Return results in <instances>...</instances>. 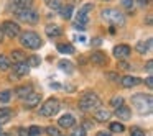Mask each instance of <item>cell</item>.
Masks as SVG:
<instances>
[{
    "label": "cell",
    "instance_id": "obj_1",
    "mask_svg": "<svg viewBox=\"0 0 153 136\" xmlns=\"http://www.w3.org/2000/svg\"><path fill=\"white\" fill-rule=\"evenodd\" d=\"M132 105L135 107V110L140 115H148L152 112L153 99L152 95H145V93H137L132 97Z\"/></svg>",
    "mask_w": 153,
    "mask_h": 136
},
{
    "label": "cell",
    "instance_id": "obj_2",
    "mask_svg": "<svg viewBox=\"0 0 153 136\" xmlns=\"http://www.w3.org/2000/svg\"><path fill=\"white\" fill-rule=\"evenodd\" d=\"M99 107H100V99L94 92H86L79 100V108L84 110V112H92V110H97Z\"/></svg>",
    "mask_w": 153,
    "mask_h": 136
},
{
    "label": "cell",
    "instance_id": "obj_3",
    "mask_svg": "<svg viewBox=\"0 0 153 136\" xmlns=\"http://www.w3.org/2000/svg\"><path fill=\"white\" fill-rule=\"evenodd\" d=\"M20 43L28 49H38L41 46V38L35 31H25L20 35Z\"/></svg>",
    "mask_w": 153,
    "mask_h": 136
},
{
    "label": "cell",
    "instance_id": "obj_4",
    "mask_svg": "<svg viewBox=\"0 0 153 136\" xmlns=\"http://www.w3.org/2000/svg\"><path fill=\"white\" fill-rule=\"evenodd\" d=\"M102 18L105 21H109L110 25H115V26H123L125 25V17L117 8H105V10H102Z\"/></svg>",
    "mask_w": 153,
    "mask_h": 136
},
{
    "label": "cell",
    "instance_id": "obj_5",
    "mask_svg": "<svg viewBox=\"0 0 153 136\" xmlns=\"http://www.w3.org/2000/svg\"><path fill=\"white\" fill-rule=\"evenodd\" d=\"M91 12H92V5H91V4H86V5H84V7L79 10L77 18H76V21H74V28H76V30H81V31L86 30L87 21H89V13H91Z\"/></svg>",
    "mask_w": 153,
    "mask_h": 136
},
{
    "label": "cell",
    "instance_id": "obj_6",
    "mask_svg": "<svg viewBox=\"0 0 153 136\" xmlns=\"http://www.w3.org/2000/svg\"><path fill=\"white\" fill-rule=\"evenodd\" d=\"M59 108H61L59 100H58V99H48L46 102L41 105L40 115H43V116H54L58 112H59Z\"/></svg>",
    "mask_w": 153,
    "mask_h": 136
},
{
    "label": "cell",
    "instance_id": "obj_7",
    "mask_svg": "<svg viewBox=\"0 0 153 136\" xmlns=\"http://www.w3.org/2000/svg\"><path fill=\"white\" fill-rule=\"evenodd\" d=\"M17 17L20 18L22 21L25 23H30V25H35L38 21V13L31 8H18L17 10Z\"/></svg>",
    "mask_w": 153,
    "mask_h": 136
},
{
    "label": "cell",
    "instance_id": "obj_8",
    "mask_svg": "<svg viewBox=\"0 0 153 136\" xmlns=\"http://www.w3.org/2000/svg\"><path fill=\"white\" fill-rule=\"evenodd\" d=\"M30 72V66L27 61H20V62H13V72L10 74V80H18V77H23Z\"/></svg>",
    "mask_w": 153,
    "mask_h": 136
},
{
    "label": "cell",
    "instance_id": "obj_9",
    "mask_svg": "<svg viewBox=\"0 0 153 136\" xmlns=\"http://www.w3.org/2000/svg\"><path fill=\"white\" fill-rule=\"evenodd\" d=\"M2 31H4V35H7L8 38H17L18 35H20V26H18L17 23H13V21H4Z\"/></svg>",
    "mask_w": 153,
    "mask_h": 136
},
{
    "label": "cell",
    "instance_id": "obj_10",
    "mask_svg": "<svg viewBox=\"0 0 153 136\" xmlns=\"http://www.w3.org/2000/svg\"><path fill=\"white\" fill-rule=\"evenodd\" d=\"M23 102H25V108H35L36 105H40L41 95L36 93V92H31V93H28V95L23 99Z\"/></svg>",
    "mask_w": 153,
    "mask_h": 136
},
{
    "label": "cell",
    "instance_id": "obj_11",
    "mask_svg": "<svg viewBox=\"0 0 153 136\" xmlns=\"http://www.w3.org/2000/svg\"><path fill=\"white\" fill-rule=\"evenodd\" d=\"M130 53H132V49H130V46H127V44H119V46L114 48V56L119 61L127 59V57L130 56Z\"/></svg>",
    "mask_w": 153,
    "mask_h": 136
},
{
    "label": "cell",
    "instance_id": "obj_12",
    "mask_svg": "<svg viewBox=\"0 0 153 136\" xmlns=\"http://www.w3.org/2000/svg\"><path fill=\"white\" fill-rule=\"evenodd\" d=\"M120 82L125 89H132V87H137L138 84H142V79L135 76H125V77H120Z\"/></svg>",
    "mask_w": 153,
    "mask_h": 136
},
{
    "label": "cell",
    "instance_id": "obj_13",
    "mask_svg": "<svg viewBox=\"0 0 153 136\" xmlns=\"http://www.w3.org/2000/svg\"><path fill=\"white\" fill-rule=\"evenodd\" d=\"M58 123H59L61 128H73L74 123H76V118L71 113H64L61 118H58Z\"/></svg>",
    "mask_w": 153,
    "mask_h": 136
},
{
    "label": "cell",
    "instance_id": "obj_14",
    "mask_svg": "<svg viewBox=\"0 0 153 136\" xmlns=\"http://www.w3.org/2000/svg\"><path fill=\"white\" fill-rule=\"evenodd\" d=\"M91 62L96 64V66H105L107 64V56L104 53H100V51L92 53V56H91Z\"/></svg>",
    "mask_w": 153,
    "mask_h": 136
},
{
    "label": "cell",
    "instance_id": "obj_15",
    "mask_svg": "<svg viewBox=\"0 0 153 136\" xmlns=\"http://www.w3.org/2000/svg\"><path fill=\"white\" fill-rule=\"evenodd\" d=\"M115 116L120 120H123V121H127V120H130V116H132V112H130L128 107L122 105V107H119V108H115Z\"/></svg>",
    "mask_w": 153,
    "mask_h": 136
},
{
    "label": "cell",
    "instance_id": "obj_16",
    "mask_svg": "<svg viewBox=\"0 0 153 136\" xmlns=\"http://www.w3.org/2000/svg\"><path fill=\"white\" fill-rule=\"evenodd\" d=\"M135 49L138 51L140 54L148 53V51L152 49V40H142V41H138V43H137V46H135Z\"/></svg>",
    "mask_w": 153,
    "mask_h": 136
},
{
    "label": "cell",
    "instance_id": "obj_17",
    "mask_svg": "<svg viewBox=\"0 0 153 136\" xmlns=\"http://www.w3.org/2000/svg\"><path fill=\"white\" fill-rule=\"evenodd\" d=\"M45 33L50 38H58V36H61V28L58 26V25H48V26L45 28Z\"/></svg>",
    "mask_w": 153,
    "mask_h": 136
},
{
    "label": "cell",
    "instance_id": "obj_18",
    "mask_svg": "<svg viewBox=\"0 0 153 136\" xmlns=\"http://www.w3.org/2000/svg\"><path fill=\"white\" fill-rule=\"evenodd\" d=\"M12 115H13V113H12L10 108H0V126L10 121Z\"/></svg>",
    "mask_w": 153,
    "mask_h": 136
},
{
    "label": "cell",
    "instance_id": "obj_19",
    "mask_svg": "<svg viewBox=\"0 0 153 136\" xmlns=\"http://www.w3.org/2000/svg\"><path fill=\"white\" fill-rule=\"evenodd\" d=\"M58 51H59V53H63V54H74V53H76L74 46H73V44H69V43L58 44Z\"/></svg>",
    "mask_w": 153,
    "mask_h": 136
},
{
    "label": "cell",
    "instance_id": "obj_20",
    "mask_svg": "<svg viewBox=\"0 0 153 136\" xmlns=\"http://www.w3.org/2000/svg\"><path fill=\"white\" fill-rule=\"evenodd\" d=\"M94 118H96L97 121H107V120L110 118V112H109V110H104V108H100V110H97V112H96V115H94Z\"/></svg>",
    "mask_w": 153,
    "mask_h": 136
},
{
    "label": "cell",
    "instance_id": "obj_21",
    "mask_svg": "<svg viewBox=\"0 0 153 136\" xmlns=\"http://www.w3.org/2000/svg\"><path fill=\"white\" fill-rule=\"evenodd\" d=\"M31 92H33V90H31L30 85H22V87H18V89L15 90V95L20 97V99H25V97H27L28 93H31Z\"/></svg>",
    "mask_w": 153,
    "mask_h": 136
},
{
    "label": "cell",
    "instance_id": "obj_22",
    "mask_svg": "<svg viewBox=\"0 0 153 136\" xmlns=\"http://www.w3.org/2000/svg\"><path fill=\"white\" fill-rule=\"evenodd\" d=\"M59 12H61V17H63L64 20H69V18L73 17V12H74V7H73V5H66V7L59 8Z\"/></svg>",
    "mask_w": 153,
    "mask_h": 136
},
{
    "label": "cell",
    "instance_id": "obj_23",
    "mask_svg": "<svg viewBox=\"0 0 153 136\" xmlns=\"http://www.w3.org/2000/svg\"><path fill=\"white\" fill-rule=\"evenodd\" d=\"M27 57H25V53L20 49H13L12 51V61L13 62H20V61H25Z\"/></svg>",
    "mask_w": 153,
    "mask_h": 136
},
{
    "label": "cell",
    "instance_id": "obj_24",
    "mask_svg": "<svg viewBox=\"0 0 153 136\" xmlns=\"http://www.w3.org/2000/svg\"><path fill=\"white\" fill-rule=\"evenodd\" d=\"M10 69V59L4 54H0V71L4 72V71H8Z\"/></svg>",
    "mask_w": 153,
    "mask_h": 136
},
{
    "label": "cell",
    "instance_id": "obj_25",
    "mask_svg": "<svg viewBox=\"0 0 153 136\" xmlns=\"http://www.w3.org/2000/svg\"><path fill=\"white\" fill-rule=\"evenodd\" d=\"M31 0H13V5L17 8H31Z\"/></svg>",
    "mask_w": 153,
    "mask_h": 136
},
{
    "label": "cell",
    "instance_id": "obj_26",
    "mask_svg": "<svg viewBox=\"0 0 153 136\" xmlns=\"http://www.w3.org/2000/svg\"><path fill=\"white\" fill-rule=\"evenodd\" d=\"M25 61H27V64H28L30 67H38V66L41 64V59H40L38 56H30L28 59H25Z\"/></svg>",
    "mask_w": 153,
    "mask_h": 136
},
{
    "label": "cell",
    "instance_id": "obj_27",
    "mask_svg": "<svg viewBox=\"0 0 153 136\" xmlns=\"http://www.w3.org/2000/svg\"><path fill=\"white\" fill-rule=\"evenodd\" d=\"M110 131H114V133H122V131H125V126H123L122 123H119V121L110 123Z\"/></svg>",
    "mask_w": 153,
    "mask_h": 136
},
{
    "label": "cell",
    "instance_id": "obj_28",
    "mask_svg": "<svg viewBox=\"0 0 153 136\" xmlns=\"http://www.w3.org/2000/svg\"><path fill=\"white\" fill-rule=\"evenodd\" d=\"M27 131H28V136H40V135H41V131H43V129H41L40 126L33 125V126H30V128H28Z\"/></svg>",
    "mask_w": 153,
    "mask_h": 136
},
{
    "label": "cell",
    "instance_id": "obj_29",
    "mask_svg": "<svg viewBox=\"0 0 153 136\" xmlns=\"http://www.w3.org/2000/svg\"><path fill=\"white\" fill-rule=\"evenodd\" d=\"M110 105H112L114 108H119V107L123 105V99H122L120 95H115L112 100H110Z\"/></svg>",
    "mask_w": 153,
    "mask_h": 136
},
{
    "label": "cell",
    "instance_id": "obj_30",
    "mask_svg": "<svg viewBox=\"0 0 153 136\" xmlns=\"http://www.w3.org/2000/svg\"><path fill=\"white\" fill-rule=\"evenodd\" d=\"M10 97H12L10 90H4V92H0V102H2V103H8V102H10Z\"/></svg>",
    "mask_w": 153,
    "mask_h": 136
},
{
    "label": "cell",
    "instance_id": "obj_31",
    "mask_svg": "<svg viewBox=\"0 0 153 136\" xmlns=\"http://www.w3.org/2000/svg\"><path fill=\"white\" fill-rule=\"evenodd\" d=\"M59 67L63 71H68V72H73V64L69 62V61H61L59 62Z\"/></svg>",
    "mask_w": 153,
    "mask_h": 136
},
{
    "label": "cell",
    "instance_id": "obj_32",
    "mask_svg": "<svg viewBox=\"0 0 153 136\" xmlns=\"http://www.w3.org/2000/svg\"><path fill=\"white\" fill-rule=\"evenodd\" d=\"M130 136H145V131L140 129L138 126H133V128L130 129Z\"/></svg>",
    "mask_w": 153,
    "mask_h": 136
},
{
    "label": "cell",
    "instance_id": "obj_33",
    "mask_svg": "<svg viewBox=\"0 0 153 136\" xmlns=\"http://www.w3.org/2000/svg\"><path fill=\"white\" fill-rule=\"evenodd\" d=\"M48 7L53 8V10H59V8H61V2H59V0H50V2H48Z\"/></svg>",
    "mask_w": 153,
    "mask_h": 136
},
{
    "label": "cell",
    "instance_id": "obj_34",
    "mask_svg": "<svg viewBox=\"0 0 153 136\" xmlns=\"http://www.w3.org/2000/svg\"><path fill=\"white\" fill-rule=\"evenodd\" d=\"M46 133L50 136H59V129L56 128V126H48L46 128Z\"/></svg>",
    "mask_w": 153,
    "mask_h": 136
},
{
    "label": "cell",
    "instance_id": "obj_35",
    "mask_svg": "<svg viewBox=\"0 0 153 136\" xmlns=\"http://www.w3.org/2000/svg\"><path fill=\"white\" fill-rule=\"evenodd\" d=\"M71 136H86V128H82V126H79V128H74L73 135Z\"/></svg>",
    "mask_w": 153,
    "mask_h": 136
},
{
    "label": "cell",
    "instance_id": "obj_36",
    "mask_svg": "<svg viewBox=\"0 0 153 136\" xmlns=\"http://www.w3.org/2000/svg\"><path fill=\"white\" fill-rule=\"evenodd\" d=\"M107 77H109L112 82H117V80L120 79V76H119V74H115V72H107Z\"/></svg>",
    "mask_w": 153,
    "mask_h": 136
},
{
    "label": "cell",
    "instance_id": "obj_37",
    "mask_svg": "<svg viewBox=\"0 0 153 136\" xmlns=\"http://www.w3.org/2000/svg\"><path fill=\"white\" fill-rule=\"evenodd\" d=\"M120 4H122V7H125V8H132L133 7V0H120Z\"/></svg>",
    "mask_w": 153,
    "mask_h": 136
},
{
    "label": "cell",
    "instance_id": "obj_38",
    "mask_svg": "<svg viewBox=\"0 0 153 136\" xmlns=\"http://www.w3.org/2000/svg\"><path fill=\"white\" fill-rule=\"evenodd\" d=\"M146 85H148L150 89L153 87V77H152V76H148V77H146Z\"/></svg>",
    "mask_w": 153,
    "mask_h": 136
},
{
    "label": "cell",
    "instance_id": "obj_39",
    "mask_svg": "<svg viewBox=\"0 0 153 136\" xmlns=\"http://www.w3.org/2000/svg\"><path fill=\"white\" fill-rule=\"evenodd\" d=\"M18 136H28V131L25 128H20L18 129Z\"/></svg>",
    "mask_w": 153,
    "mask_h": 136
},
{
    "label": "cell",
    "instance_id": "obj_40",
    "mask_svg": "<svg viewBox=\"0 0 153 136\" xmlns=\"http://www.w3.org/2000/svg\"><path fill=\"white\" fill-rule=\"evenodd\" d=\"M96 136H112V135H110V131H99Z\"/></svg>",
    "mask_w": 153,
    "mask_h": 136
},
{
    "label": "cell",
    "instance_id": "obj_41",
    "mask_svg": "<svg viewBox=\"0 0 153 136\" xmlns=\"http://www.w3.org/2000/svg\"><path fill=\"white\" fill-rule=\"evenodd\" d=\"M146 71H148V72H152V71H153V62H152V61L146 62Z\"/></svg>",
    "mask_w": 153,
    "mask_h": 136
},
{
    "label": "cell",
    "instance_id": "obj_42",
    "mask_svg": "<svg viewBox=\"0 0 153 136\" xmlns=\"http://www.w3.org/2000/svg\"><path fill=\"white\" fill-rule=\"evenodd\" d=\"M120 67H122V69H128L130 64H128V62H120Z\"/></svg>",
    "mask_w": 153,
    "mask_h": 136
},
{
    "label": "cell",
    "instance_id": "obj_43",
    "mask_svg": "<svg viewBox=\"0 0 153 136\" xmlns=\"http://www.w3.org/2000/svg\"><path fill=\"white\" fill-rule=\"evenodd\" d=\"M148 2H150V0H138V4H140V5H146Z\"/></svg>",
    "mask_w": 153,
    "mask_h": 136
},
{
    "label": "cell",
    "instance_id": "obj_44",
    "mask_svg": "<svg viewBox=\"0 0 153 136\" xmlns=\"http://www.w3.org/2000/svg\"><path fill=\"white\" fill-rule=\"evenodd\" d=\"M4 41V31H2V26H0V43Z\"/></svg>",
    "mask_w": 153,
    "mask_h": 136
},
{
    "label": "cell",
    "instance_id": "obj_45",
    "mask_svg": "<svg viewBox=\"0 0 153 136\" xmlns=\"http://www.w3.org/2000/svg\"><path fill=\"white\" fill-rule=\"evenodd\" d=\"M0 136H8V135H4V133H0Z\"/></svg>",
    "mask_w": 153,
    "mask_h": 136
},
{
    "label": "cell",
    "instance_id": "obj_46",
    "mask_svg": "<svg viewBox=\"0 0 153 136\" xmlns=\"http://www.w3.org/2000/svg\"><path fill=\"white\" fill-rule=\"evenodd\" d=\"M104 2H110V0H104Z\"/></svg>",
    "mask_w": 153,
    "mask_h": 136
},
{
    "label": "cell",
    "instance_id": "obj_47",
    "mask_svg": "<svg viewBox=\"0 0 153 136\" xmlns=\"http://www.w3.org/2000/svg\"><path fill=\"white\" fill-rule=\"evenodd\" d=\"M0 133H2V128H0Z\"/></svg>",
    "mask_w": 153,
    "mask_h": 136
},
{
    "label": "cell",
    "instance_id": "obj_48",
    "mask_svg": "<svg viewBox=\"0 0 153 136\" xmlns=\"http://www.w3.org/2000/svg\"><path fill=\"white\" fill-rule=\"evenodd\" d=\"M59 136H61V135H59Z\"/></svg>",
    "mask_w": 153,
    "mask_h": 136
}]
</instances>
